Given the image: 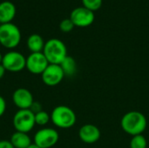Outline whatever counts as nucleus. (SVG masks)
Segmentation results:
<instances>
[{"label": "nucleus", "instance_id": "f257e3e1", "mask_svg": "<svg viewBox=\"0 0 149 148\" xmlns=\"http://www.w3.org/2000/svg\"><path fill=\"white\" fill-rule=\"evenodd\" d=\"M121 128L129 135L135 136L142 134L148 126L147 118L138 111H131L127 113L120 121Z\"/></svg>", "mask_w": 149, "mask_h": 148}, {"label": "nucleus", "instance_id": "f03ea898", "mask_svg": "<svg viewBox=\"0 0 149 148\" xmlns=\"http://www.w3.org/2000/svg\"><path fill=\"white\" fill-rule=\"evenodd\" d=\"M49 64L60 65L67 57V49L63 41L58 38H51L45 42L43 51Z\"/></svg>", "mask_w": 149, "mask_h": 148}, {"label": "nucleus", "instance_id": "7ed1b4c3", "mask_svg": "<svg viewBox=\"0 0 149 148\" xmlns=\"http://www.w3.org/2000/svg\"><path fill=\"white\" fill-rule=\"evenodd\" d=\"M77 120L74 111L67 106H58L51 113V121L52 124L61 129H69L72 127Z\"/></svg>", "mask_w": 149, "mask_h": 148}, {"label": "nucleus", "instance_id": "20e7f679", "mask_svg": "<svg viewBox=\"0 0 149 148\" xmlns=\"http://www.w3.org/2000/svg\"><path fill=\"white\" fill-rule=\"evenodd\" d=\"M21 31L19 28L12 24H3L0 26V44L6 49L16 48L21 41Z\"/></svg>", "mask_w": 149, "mask_h": 148}, {"label": "nucleus", "instance_id": "39448f33", "mask_svg": "<svg viewBox=\"0 0 149 148\" xmlns=\"http://www.w3.org/2000/svg\"><path fill=\"white\" fill-rule=\"evenodd\" d=\"M12 124L17 132L28 133L36 126L35 114L30 109L18 110L13 116Z\"/></svg>", "mask_w": 149, "mask_h": 148}, {"label": "nucleus", "instance_id": "423d86ee", "mask_svg": "<svg viewBox=\"0 0 149 148\" xmlns=\"http://www.w3.org/2000/svg\"><path fill=\"white\" fill-rule=\"evenodd\" d=\"M26 58L19 51H10L3 55L2 65L6 72H19L25 68Z\"/></svg>", "mask_w": 149, "mask_h": 148}, {"label": "nucleus", "instance_id": "0eeeda50", "mask_svg": "<svg viewBox=\"0 0 149 148\" xmlns=\"http://www.w3.org/2000/svg\"><path fill=\"white\" fill-rule=\"evenodd\" d=\"M59 139L57 130L51 127H44L39 129L34 134V143L39 148H51L54 147Z\"/></svg>", "mask_w": 149, "mask_h": 148}, {"label": "nucleus", "instance_id": "6e6552de", "mask_svg": "<svg viewBox=\"0 0 149 148\" xmlns=\"http://www.w3.org/2000/svg\"><path fill=\"white\" fill-rule=\"evenodd\" d=\"M69 18L72 21L75 26L84 28L90 26L93 23L95 15L93 11L85 8L84 6H81L72 10Z\"/></svg>", "mask_w": 149, "mask_h": 148}, {"label": "nucleus", "instance_id": "1a4fd4ad", "mask_svg": "<svg viewBox=\"0 0 149 148\" xmlns=\"http://www.w3.org/2000/svg\"><path fill=\"white\" fill-rule=\"evenodd\" d=\"M48 65H49V62L47 61L43 52L31 53L26 58L25 68L29 72L32 74L41 75Z\"/></svg>", "mask_w": 149, "mask_h": 148}, {"label": "nucleus", "instance_id": "9d476101", "mask_svg": "<svg viewBox=\"0 0 149 148\" xmlns=\"http://www.w3.org/2000/svg\"><path fill=\"white\" fill-rule=\"evenodd\" d=\"M65 78L64 72L59 65L49 64L41 74L42 81L47 86H56L59 85Z\"/></svg>", "mask_w": 149, "mask_h": 148}, {"label": "nucleus", "instance_id": "9b49d317", "mask_svg": "<svg viewBox=\"0 0 149 148\" xmlns=\"http://www.w3.org/2000/svg\"><path fill=\"white\" fill-rule=\"evenodd\" d=\"M12 101L18 110L30 109L35 101L32 93L26 88H17L12 94Z\"/></svg>", "mask_w": 149, "mask_h": 148}, {"label": "nucleus", "instance_id": "f8f14e48", "mask_svg": "<svg viewBox=\"0 0 149 148\" xmlns=\"http://www.w3.org/2000/svg\"><path fill=\"white\" fill-rule=\"evenodd\" d=\"M101 136L100 130L93 124H86L82 126L79 131V139L86 144L96 143Z\"/></svg>", "mask_w": 149, "mask_h": 148}, {"label": "nucleus", "instance_id": "ddd939ff", "mask_svg": "<svg viewBox=\"0 0 149 148\" xmlns=\"http://www.w3.org/2000/svg\"><path fill=\"white\" fill-rule=\"evenodd\" d=\"M16 6L12 2L3 1L0 3V24H9L16 16Z\"/></svg>", "mask_w": 149, "mask_h": 148}, {"label": "nucleus", "instance_id": "4468645a", "mask_svg": "<svg viewBox=\"0 0 149 148\" xmlns=\"http://www.w3.org/2000/svg\"><path fill=\"white\" fill-rule=\"evenodd\" d=\"M10 141L13 145L14 148H28L32 144L31 139L28 133L17 131L12 133Z\"/></svg>", "mask_w": 149, "mask_h": 148}, {"label": "nucleus", "instance_id": "2eb2a0df", "mask_svg": "<svg viewBox=\"0 0 149 148\" xmlns=\"http://www.w3.org/2000/svg\"><path fill=\"white\" fill-rule=\"evenodd\" d=\"M45 42L39 34H31L29 36L26 45L31 53L34 52H42Z\"/></svg>", "mask_w": 149, "mask_h": 148}, {"label": "nucleus", "instance_id": "dca6fc26", "mask_svg": "<svg viewBox=\"0 0 149 148\" xmlns=\"http://www.w3.org/2000/svg\"><path fill=\"white\" fill-rule=\"evenodd\" d=\"M59 65L61 66L65 76L72 77L77 72V63L75 59L71 56L67 55V57L62 61Z\"/></svg>", "mask_w": 149, "mask_h": 148}, {"label": "nucleus", "instance_id": "f3484780", "mask_svg": "<svg viewBox=\"0 0 149 148\" xmlns=\"http://www.w3.org/2000/svg\"><path fill=\"white\" fill-rule=\"evenodd\" d=\"M147 147H148L147 139L142 134L133 136L130 141V148H147Z\"/></svg>", "mask_w": 149, "mask_h": 148}, {"label": "nucleus", "instance_id": "a211bd4d", "mask_svg": "<svg viewBox=\"0 0 149 148\" xmlns=\"http://www.w3.org/2000/svg\"><path fill=\"white\" fill-rule=\"evenodd\" d=\"M51 121V115L45 111L42 110L35 114V123L38 126H45Z\"/></svg>", "mask_w": 149, "mask_h": 148}, {"label": "nucleus", "instance_id": "6ab92c4d", "mask_svg": "<svg viewBox=\"0 0 149 148\" xmlns=\"http://www.w3.org/2000/svg\"><path fill=\"white\" fill-rule=\"evenodd\" d=\"M81 2L85 8L93 12L102 6V0H81Z\"/></svg>", "mask_w": 149, "mask_h": 148}, {"label": "nucleus", "instance_id": "aec40b11", "mask_svg": "<svg viewBox=\"0 0 149 148\" xmlns=\"http://www.w3.org/2000/svg\"><path fill=\"white\" fill-rule=\"evenodd\" d=\"M75 27V25L73 24L72 21L70 19V18H65V19H63L60 24H59V29L61 31L63 32H70L73 30V28Z\"/></svg>", "mask_w": 149, "mask_h": 148}, {"label": "nucleus", "instance_id": "412c9836", "mask_svg": "<svg viewBox=\"0 0 149 148\" xmlns=\"http://www.w3.org/2000/svg\"><path fill=\"white\" fill-rule=\"evenodd\" d=\"M30 110H31L34 114H36V113H39L40 111H42V105H41L39 102H38V101H34V102L32 103V105L31 106Z\"/></svg>", "mask_w": 149, "mask_h": 148}, {"label": "nucleus", "instance_id": "4be33fe9", "mask_svg": "<svg viewBox=\"0 0 149 148\" xmlns=\"http://www.w3.org/2000/svg\"><path fill=\"white\" fill-rule=\"evenodd\" d=\"M5 111H6V101L3 99V97L0 95V118L4 114Z\"/></svg>", "mask_w": 149, "mask_h": 148}, {"label": "nucleus", "instance_id": "5701e85b", "mask_svg": "<svg viewBox=\"0 0 149 148\" xmlns=\"http://www.w3.org/2000/svg\"><path fill=\"white\" fill-rule=\"evenodd\" d=\"M0 148H14L13 145L10 143V140H0Z\"/></svg>", "mask_w": 149, "mask_h": 148}, {"label": "nucleus", "instance_id": "b1692460", "mask_svg": "<svg viewBox=\"0 0 149 148\" xmlns=\"http://www.w3.org/2000/svg\"><path fill=\"white\" fill-rule=\"evenodd\" d=\"M5 72L6 70L4 69V67L2 65V64H0V79L3 78L4 74H5Z\"/></svg>", "mask_w": 149, "mask_h": 148}, {"label": "nucleus", "instance_id": "393cba45", "mask_svg": "<svg viewBox=\"0 0 149 148\" xmlns=\"http://www.w3.org/2000/svg\"><path fill=\"white\" fill-rule=\"evenodd\" d=\"M28 148H39V147H37L35 144H33V143H32V144H31V146H30Z\"/></svg>", "mask_w": 149, "mask_h": 148}, {"label": "nucleus", "instance_id": "a878e982", "mask_svg": "<svg viewBox=\"0 0 149 148\" xmlns=\"http://www.w3.org/2000/svg\"><path fill=\"white\" fill-rule=\"evenodd\" d=\"M2 60H3V55H2V53L0 52V64H2Z\"/></svg>", "mask_w": 149, "mask_h": 148}, {"label": "nucleus", "instance_id": "bb28decb", "mask_svg": "<svg viewBox=\"0 0 149 148\" xmlns=\"http://www.w3.org/2000/svg\"><path fill=\"white\" fill-rule=\"evenodd\" d=\"M0 26H1V24H0Z\"/></svg>", "mask_w": 149, "mask_h": 148}]
</instances>
